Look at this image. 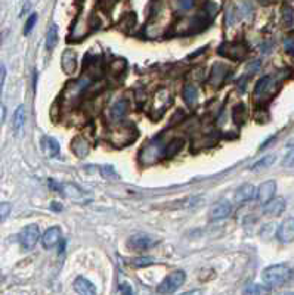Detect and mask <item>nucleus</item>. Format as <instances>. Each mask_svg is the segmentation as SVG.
<instances>
[{
  "label": "nucleus",
  "mask_w": 294,
  "mask_h": 295,
  "mask_svg": "<svg viewBox=\"0 0 294 295\" xmlns=\"http://www.w3.org/2000/svg\"><path fill=\"white\" fill-rule=\"evenodd\" d=\"M61 238H62L61 228H58V226L49 228L44 233H43V236L40 238L41 245H43V248L51 250V248H54V247H56V245L59 243Z\"/></svg>",
  "instance_id": "obj_8"
},
{
  "label": "nucleus",
  "mask_w": 294,
  "mask_h": 295,
  "mask_svg": "<svg viewBox=\"0 0 294 295\" xmlns=\"http://www.w3.org/2000/svg\"><path fill=\"white\" fill-rule=\"evenodd\" d=\"M275 161H277V157H275L274 154L265 155L262 160H259V161L254 164L253 167H252V170H253V171H257V170H262V168H267V167H270Z\"/></svg>",
  "instance_id": "obj_22"
},
{
  "label": "nucleus",
  "mask_w": 294,
  "mask_h": 295,
  "mask_svg": "<svg viewBox=\"0 0 294 295\" xmlns=\"http://www.w3.org/2000/svg\"><path fill=\"white\" fill-rule=\"evenodd\" d=\"M74 289L77 294L81 295H95L96 294V288L92 282L83 276H79L76 281H74Z\"/></svg>",
  "instance_id": "obj_13"
},
{
  "label": "nucleus",
  "mask_w": 294,
  "mask_h": 295,
  "mask_svg": "<svg viewBox=\"0 0 294 295\" xmlns=\"http://www.w3.org/2000/svg\"><path fill=\"white\" fill-rule=\"evenodd\" d=\"M265 292H266V289L262 288L260 285H250V286L244 291V294H265Z\"/></svg>",
  "instance_id": "obj_29"
},
{
  "label": "nucleus",
  "mask_w": 294,
  "mask_h": 295,
  "mask_svg": "<svg viewBox=\"0 0 294 295\" xmlns=\"http://www.w3.org/2000/svg\"><path fill=\"white\" fill-rule=\"evenodd\" d=\"M231 210H232L231 202L220 201V202H217V204H214L213 207L210 208V211H209V217H210V220H212V222H219V220L227 218L228 215L231 214Z\"/></svg>",
  "instance_id": "obj_9"
},
{
  "label": "nucleus",
  "mask_w": 294,
  "mask_h": 295,
  "mask_svg": "<svg viewBox=\"0 0 294 295\" xmlns=\"http://www.w3.org/2000/svg\"><path fill=\"white\" fill-rule=\"evenodd\" d=\"M101 173H102V176H104L105 179H108L109 176H116V171H114V168H112L111 165L102 167V168H101Z\"/></svg>",
  "instance_id": "obj_31"
},
{
  "label": "nucleus",
  "mask_w": 294,
  "mask_h": 295,
  "mask_svg": "<svg viewBox=\"0 0 294 295\" xmlns=\"http://www.w3.org/2000/svg\"><path fill=\"white\" fill-rule=\"evenodd\" d=\"M36 22H37V15L33 14L27 19V22H26V28H24V34H26V36H28V34L31 33V30L34 28Z\"/></svg>",
  "instance_id": "obj_28"
},
{
  "label": "nucleus",
  "mask_w": 294,
  "mask_h": 295,
  "mask_svg": "<svg viewBox=\"0 0 294 295\" xmlns=\"http://www.w3.org/2000/svg\"><path fill=\"white\" fill-rule=\"evenodd\" d=\"M62 69L65 74H73L76 71V54L70 49L62 55Z\"/></svg>",
  "instance_id": "obj_16"
},
{
  "label": "nucleus",
  "mask_w": 294,
  "mask_h": 295,
  "mask_svg": "<svg viewBox=\"0 0 294 295\" xmlns=\"http://www.w3.org/2000/svg\"><path fill=\"white\" fill-rule=\"evenodd\" d=\"M120 292L121 294H133V289L129 286V283H121Z\"/></svg>",
  "instance_id": "obj_33"
},
{
  "label": "nucleus",
  "mask_w": 294,
  "mask_h": 295,
  "mask_svg": "<svg viewBox=\"0 0 294 295\" xmlns=\"http://www.w3.org/2000/svg\"><path fill=\"white\" fill-rule=\"evenodd\" d=\"M282 22L285 27H291L294 24V9L288 5L282 8Z\"/></svg>",
  "instance_id": "obj_24"
},
{
  "label": "nucleus",
  "mask_w": 294,
  "mask_h": 295,
  "mask_svg": "<svg viewBox=\"0 0 294 295\" xmlns=\"http://www.w3.org/2000/svg\"><path fill=\"white\" fill-rule=\"evenodd\" d=\"M184 99L187 102L188 107H194L198 101V92H197V87L192 86V84H188L187 87L184 89Z\"/></svg>",
  "instance_id": "obj_17"
},
{
  "label": "nucleus",
  "mask_w": 294,
  "mask_h": 295,
  "mask_svg": "<svg viewBox=\"0 0 294 295\" xmlns=\"http://www.w3.org/2000/svg\"><path fill=\"white\" fill-rule=\"evenodd\" d=\"M154 263H155L154 258H151V257H139V258H133V260L130 261V266H132V267L141 268L148 267V266H151V264H154Z\"/></svg>",
  "instance_id": "obj_25"
},
{
  "label": "nucleus",
  "mask_w": 294,
  "mask_h": 295,
  "mask_svg": "<svg viewBox=\"0 0 294 295\" xmlns=\"http://www.w3.org/2000/svg\"><path fill=\"white\" fill-rule=\"evenodd\" d=\"M11 210H12V205L9 202H0V222H3L11 214Z\"/></svg>",
  "instance_id": "obj_26"
},
{
  "label": "nucleus",
  "mask_w": 294,
  "mask_h": 295,
  "mask_svg": "<svg viewBox=\"0 0 294 295\" xmlns=\"http://www.w3.org/2000/svg\"><path fill=\"white\" fill-rule=\"evenodd\" d=\"M56 43H58V27L52 24L49 30H48V36H46V47L49 49V51H52L55 49V46H56Z\"/></svg>",
  "instance_id": "obj_19"
},
{
  "label": "nucleus",
  "mask_w": 294,
  "mask_h": 295,
  "mask_svg": "<svg viewBox=\"0 0 294 295\" xmlns=\"http://www.w3.org/2000/svg\"><path fill=\"white\" fill-rule=\"evenodd\" d=\"M40 229L37 225H28L22 229L21 235H19V242L22 245L24 250H33L37 242L40 241Z\"/></svg>",
  "instance_id": "obj_4"
},
{
  "label": "nucleus",
  "mask_w": 294,
  "mask_h": 295,
  "mask_svg": "<svg viewBox=\"0 0 294 295\" xmlns=\"http://www.w3.org/2000/svg\"><path fill=\"white\" fill-rule=\"evenodd\" d=\"M256 195H257V189L254 188L252 183H245V185H241L240 188L237 189L235 200L238 202L252 201L253 198H256Z\"/></svg>",
  "instance_id": "obj_12"
},
{
  "label": "nucleus",
  "mask_w": 294,
  "mask_h": 295,
  "mask_svg": "<svg viewBox=\"0 0 294 295\" xmlns=\"http://www.w3.org/2000/svg\"><path fill=\"white\" fill-rule=\"evenodd\" d=\"M284 47H285V51H288V52H294V36H290V37L285 39Z\"/></svg>",
  "instance_id": "obj_30"
},
{
  "label": "nucleus",
  "mask_w": 294,
  "mask_h": 295,
  "mask_svg": "<svg viewBox=\"0 0 294 295\" xmlns=\"http://www.w3.org/2000/svg\"><path fill=\"white\" fill-rule=\"evenodd\" d=\"M152 245H155V241L144 233H136L133 236H130L127 241V247L132 248L133 251H144V250L151 248Z\"/></svg>",
  "instance_id": "obj_6"
},
{
  "label": "nucleus",
  "mask_w": 294,
  "mask_h": 295,
  "mask_svg": "<svg viewBox=\"0 0 294 295\" xmlns=\"http://www.w3.org/2000/svg\"><path fill=\"white\" fill-rule=\"evenodd\" d=\"M59 192H62L64 195H67L70 198H79L83 195V192H81L80 189L77 188V186H74V185H61L59 186Z\"/></svg>",
  "instance_id": "obj_23"
},
{
  "label": "nucleus",
  "mask_w": 294,
  "mask_h": 295,
  "mask_svg": "<svg viewBox=\"0 0 294 295\" xmlns=\"http://www.w3.org/2000/svg\"><path fill=\"white\" fill-rule=\"evenodd\" d=\"M245 115V107L244 105H237L235 107V109H234V120H235V122H242L244 121V117Z\"/></svg>",
  "instance_id": "obj_27"
},
{
  "label": "nucleus",
  "mask_w": 294,
  "mask_h": 295,
  "mask_svg": "<svg viewBox=\"0 0 294 295\" xmlns=\"http://www.w3.org/2000/svg\"><path fill=\"white\" fill-rule=\"evenodd\" d=\"M179 5H180V8L182 9H191L192 8V5H194V0H179Z\"/></svg>",
  "instance_id": "obj_32"
},
{
  "label": "nucleus",
  "mask_w": 294,
  "mask_h": 295,
  "mask_svg": "<svg viewBox=\"0 0 294 295\" xmlns=\"http://www.w3.org/2000/svg\"><path fill=\"white\" fill-rule=\"evenodd\" d=\"M275 190H277V182L275 180H266L263 182L259 188H257V201L260 202V205H265L267 201H270L275 196Z\"/></svg>",
  "instance_id": "obj_5"
},
{
  "label": "nucleus",
  "mask_w": 294,
  "mask_h": 295,
  "mask_svg": "<svg viewBox=\"0 0 294 295\" xmlns=\"http://www.w3.org/2000/svg\"><path fill=\"white\" fill-rule=\"evenodd\" d=\"M185 279H187V273L184 270H176L173 273H170L167 278H164V281L159 285L157 292L159 294H172L185 283Z\"/></svg>",
  "instance_id": "obj_2"
},
{
  "label": "nucleus",
  "mask_w": 294,
  "mask_h": 295,
  "mask_svg": "<svg viewBox=\"0 0 294 295\" xmlns=\"http://www.w3.org/2000/svg\"><path fill=\"white\" fill-rule=\"evenodd\" d=\"M41 149L48 157H56L59 155V143L55 140L54 137L44 136L41 137Z\"/></svg>",
  "instance_id": "obj_14"
},
{
  "label": "nucleus",
  "mask_w": 294,
  "mask_h": 295,
  "mask_svg": "<svg viewBox=\"0 0 294 295\" xmlns=\"http://www.w3.org/2000/svg\"><path fill=\"white\" fill-rule=\"evenodd\" d=\"M182 146H184V140H182V139H174V140H172V142L166 146L164 155H166V157H173V155H176V154L182 149Z\"/></svg>",
  "instance_id": "obj_20"
},
{
  "label": "nucleus",
  "mask_w": 294,
  "mask_h": 295,
  "mask_svg": "<svg viewBox=\"0 0 294 295\" xmlns=\"http://www.w3.org/2000/svg\"><path fill=\"white\" fill-rule=\"evenodd\" d=\"M127 111H129V104H127V101L121 99L119 102H116V104L112 105V108H111V117H112L116 121L123 120V118L126 117Z\"/></svg>",
  "instance_id": "obj_15"
},
{
  "label": "nucleus",
  "mask_w": 294,
  "mask_h": 295,
  "mask_svg": "<svg viewBox=\"0 0 294 295\" xmlns=\"http://www.w3.org/2000/svg\"><path fill=\"white\" fill-rule=\"evenodd\" d=\"M277 238L282 243H291L294 242V217L284 220L278 228Z\"/></svg>",
  "instance_id": "obj_7"
},
{
  "label": "nucleus",
  "mask_w": 294,
  "mask_h": 295,
  "mask_svg": "<svg viewBox=\"0 0 294 295\" xmlns=\"http://www.w3.org/2000/svg\"><path fill=\"white\" fill-rule=\"evenodd\" d=\"M285 210V201L282 198H272L270 201H267L263 205V213L270 217H278L284 213Z\"/></svg>",
  "instance_id": "obj_10"
},
{
  "label": "nucleus",
  "mask_w": 294,
  "mask_h": 295,
  "mask_svg": "<svg viewBox=\"0 0 294 295\" xmlns=\"http://www.w3.org/2000/svg\"><path fill=\"white\" fill-rule=\"evenodd\" d=\"M290 276H291V270L287 264H274L262 272V281L269 288L282 286L284 283H287Z\"/></svg>",
  "instance_id": "obj_1"
},
{
  "label": "nucleus",
  "mask_w": 294,
  "mask_h": 295,
  "mask_svg": "<svg viewBox=\"0 0 294 295\" xmlns=\"http://www.w3.org/2000/svg\"><path fill=\"white\" fill-rule=\"evenodd\" d=\"M219 54L223 58H228L231 61H240L247 56V47L245 44L238 43V41H231V43H223L219 47Z\"/></svg>",
  "instance_id": "obj_3"
},
{
  "label": "nucleus",
  "mask_w": 294,
  "mask_h": 295,
  "mask_svg": "<svg viewBox=\"0 0 294 295\" xmlns=\"http://www.w3.org/2000/svg\"><path fill=\"white\" fill-rule=\"evenodd\" d=\"M274 84L275 81L270 76H266V77H262L260 80L257 81L256 84V89H254V96L256 97H265L266 94H269L274 89Z\"/></svg>",
  "instance_id": "obj_11"
},
{
  "label": "nucleus",
  "mask_w": 294,
  "mask_h": 295,
  "mask_svg": "<svg viewBox=\"0 0 294 295\" xmlns=\"http://www.w3.org/2000/svg\"><path fill=\"white\" fill-rule=\"evenodd\" d=\"M259 2H260L262 5H270V3H274L275 0H259Z\"/></svg>",
  "instance_id": "obj_36"
},
{
  "label": "nucleus",
  "mask_w": 294,
  "mask_h": 295,
  "mask_svg": "<svg viewBox=\"0 0 294 295\" xmlns=\"http://www.w3.org/2000/svg\"><path fill=\"white\" fill-rule=\"evenodd\" d=\"M24 122H26V109H24L22 105H19V107L16 108V111H15L14 121H12L15 132H19V130L22 129Z\"/></svg>",
  "instance_id": "obj_18"
},
{
  "label": "nucleus",
  "mask_w": 294,
  "mask_h": 295,
  "mask_svg": "<svg viewBox=\"0 0 294 295\" xmlns=\"http://www.w3.org/2000/svg\"><path fill=\"white\" fill-rule=\"evenodd\" d=\"M5 72H6V69H5V65H3V64H0V86H2V83H3V79H5Z\"/></svg>",
  "instance_id": "obj_35"
},
{
  "label": "nucleus",
  "mask_w": 294,
  "mask_h": 295,
  "mask_svg": "<svg viewBox=\"0 0 294 295\" xmlns=\"http://www.w3.org/2000/svg\"><path fill=\"white\" fill-rule=\"evenodd\" d=\"M5 118H6V107L0 104V129L5 122Z\"/></svg>",
  "instance_id": "obj_34"
},
{
  "label": "nucleus",
  "mask_w": 294,
  "mask_h": 295,
  "mask_svg": "<svg viewBox=\"0 0 294 295\" xmlns=\"http://www.w3.org/2000/svg\"><path fill=\"white\" fill-rule=\"evenodd\" d=\"M71 148H73V151L77 154V157H86L87 152H89V146L86 145V140H83L81 137H77V139L74 140V143L71 145Z\"/></svg>",
  "instance_id": "obj_21"
},
{
  "label": "nucleus",
  "mask_w": 294,
  "mask_h": 295,
  "mask_svg": "<svg viewBox=\"0 0 294 295\" xmlns=\"http://www.w3.org/2000/svg\"><path fill=\"white\" fill-rule=\"evenodd\" d=\"M0 281H2V276H0Z\"/></svg>",
  "instance_id": "obj_37"
}]
</instances>
